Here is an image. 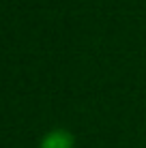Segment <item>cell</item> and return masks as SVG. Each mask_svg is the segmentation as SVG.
Returning a JSON list of instances; mask_svg holds the SVG:
<instances>
[{
  "mask_svg": "<svg viewBox=\"0 0 146 148\" xmlns=\"http://www.w3.org/2000/svg\"><path fill=\"white\" fill-rule=\"evenodd\" d=\"M39 148H75V137L67 129H52L41 137Z\"/></svg>",
  "mask_w": 146,
  "mask_h": 148,
  "instance_id": "1",
  "label": "cell"
}]
</instances>
